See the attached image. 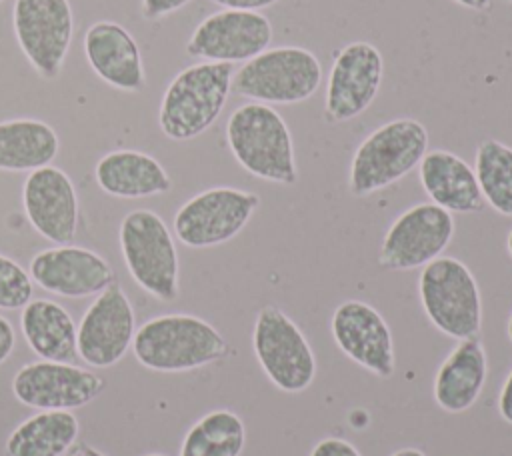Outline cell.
Segmentation results:
<instances>
[{
  "label": "cell",
  "instance_id": "39",
  "mask_svg": "<svg viewBox=\"0 0 512 456\" xmlns=\"http://www.w3.org/2000/svg\"><path fill=\"white\" fill-rule=\"evenodd\" d=\"M144 456H166V454H158V452H150V454H144Z\"/></svg>",
  "mask_w": 512,
  "mask_h": 456
},
{
  "label": "cell",
  "instance_id": "8",
  "mask_svg": "<svg viewBox=\"0 0 512 456\" xmlns=\"http://www.w3.org/2000/svg\"><path fill=\"white\" fill-rule=\"evenodd\" d=\"M254 356L268 380L286 394L308 390L316 378L314 350L300 326L278 306L258 310L252 328Z\"/></svg>",
  "mask_w": 512,
  "mask_h": 456
},
{
  "label": "cell",
  "instance_id": "15",
  "mask_svg": "<svg viewBox=\"0 0 512 456\" xmlns=\"http://www.w3.org/2000/svg\"><path fill=\"white\" fill-rule=\"evenodd\" d=\"M136 334L134 308L118 282L102 290L78 324V358L94 368L118 364Z\"/></svg>",
  "mask_w": 512,
  "mask_h": 456
},
{
  "label": "cell",
  "instance_id": "26",
  "mask_svg": "<svg viewBox=\"0 0 512 456\" xmlns=\"http://www.w3.org/2000/svg\"><path fill=\"white\" fill-rule=\"evenodd\" d=\"M244 446L242 418L228 408H216L190 426L178 456H240Z\"/></svg>",
  "mask_w": 512,
  "mask_h": 456
},
{
  "label": "cell",
  "instance_id": "11",
  "mask_svg": "<svg viewBox=\"0 0 512 456\" xmlns=\"http://www.w3.org/2000/svg\"><path fill=\"white\" fill-rule=\"evenodd\" d=\"M452 236L454 216L448 210L432 202L414 204L386 230L378 252V266L392 272L424 268L442 256Z\"/></svg>",
  "mask_w": 512,
  "mask_h": 456
},
{
  "label": "cell",
  "instance_id": "4",
  "mask_svg": "<svg viewBox=\"0 0 512 456\" xmlns=\"http://www.w3.org/2000/svg\"><path fill=\"white\" fill-rule=\"evenodd\" d=\"M428 152V130L416 118H396L372 130L354 150L348 190L356 198L370 196L402 180L418 168Z\"/></svg>",
  "mask_w": 512,
  "mask_h": 456
},
{
  "label": "cell",
  "instance_id": "34",
  "mask_svg": "<svg viewBox=\"0 0 512 456\" xmlns=\"http://www.w3.org/2000/svg\"><path fill=\"white\" fill-rule=\"evenodd\" d=\"M64 456H106L104 452H100V450H96L94 446H90L88 442H74L70 448H68V452L64 454Z\"/></svg>",
  "mask_w": 512,
  "mask_h": 456
},
{
  "label": "cell",
  "instance_id": "20",
  "mask_svg": "<svg viewBox=\"0 0 512 456\" xmlns=\"http://www.w3.org/2000/svg\"><path fill=\"white\" fill-rule=\"evenodd\" d=\"M418 178L430 202L450 214H478L486 208L474 168L450 150L426 152Z\"/></svg>",
  "mask_w": 512,
  "mask_h": 456
},
{
  "label": "cell",
  "instance_id": "2",
  "mask_svg": "<svg viewBox=\"0 0 512 456\" xmlns=\"http://www.w3.org/2000/svg\"><path fill=\"white\" fill-rule=\"evenodd\" d=\"M234 66L196 62L182 68L166 86L158 106V126L174 142L204 134L222 114L232 92Z\"/></svg>",
  "mask_w": 512,
  "mask_h": 456
},
{
  "label": "cell",
  "instance_id": "16",
  "mask_svg": "<svg viewBox=\"0 0 512 456\" xmlns=\"http://www.w3.org/2000/svg\"><path fill=\"white\" fill-rule=\"evenodd\" d=\"M336 346L354 364L378 378H390L396 368L394 338L384 316L368 302L346 300L330 318Z\"/></svg>",
  "mask_w": 512,
  "mask_h": 456
},
{
  "label": "cell",
  "instance_id": "41",
  "mask_svg": "<svg viewBox=\"0 0 512 456\" xmlns=\"http://www.w3.org/2000/svg\"><path fill=\"white\" fill-rule=\"evenodd\" d=\"M0 2H4V0H0Z\"/></svg>",
  "mask_w": 512,
  "mask_h": 456
},
{
  "label": "cell",
  "instance_id": "23",
  "mask_svg": "<svg viewBox=\"0 0 512 456\" xmlns=\"http://www.w3.org/2000/svg\"><path fill=\"white\" fill-rule=\"evenodd\" d=\"M20 328L38 358L70 364L78 360V326L62 304L46 298L30 300L22 308Z\"/></svg>",
  "mask_w": 512,
  "mask_h": 456
},
{
  "label": "cell",
  "instance_id": "28",
  "mask_svg": "<svg viewBox=\"0 0 512 456\" xmlns=\"http://www.w3.org/2000/svg\"><path fill=\"white\" fill-rule=\"evenodd\" d=\"M30 272L16 260L0 254V310H22L32 300Z\"/></svg>",
  "mask_w": 512,
  "mask_h": 456
},
{
  "label": "cell",
  "instance_id": "24",
  "mask_svg": "<svg viewBox=\"0 0 512 456\" xmlns=\"http://www.w3.org/2000/svg\"><path fill=\"white\" fill-rule=\"evenodd\" d=\"M60 150L56 130L36 118H10L0 122V170L34 172L50 166Z\"/></svg>",
  "mask_w": 512,
  "mask_h": 456
},
{
  "label": "cell",
  "instance_id": "36",
  "mask_svg": "<svg viewBox=\"0 0 512 456\" xmlns=\"http://www.w3.org/2000/svg\"><path fill=\"white\" fill-rule=\"evenodd\" d=\"M392 456H426V454L422 450H418V448H400Z\"/></svg>",
  "mask_w": 512,
  "mask_h": 456
},
{
  "label": "cell",
  "instance_id": "18",
  "mask_svg": "<svg viewBox=\"0 0 512 456\" xmlns=\"http://www.w3.org/2000/svg\"><path fill=\"white\" fill-rule=\"evenodd\" d=\"M30 278L50 294L86 298L100 294L116 282V272L98 252L62 244L34 254L30 260Z\"/></svg>",
  "mask_w": 512,
  "mask_h": 456
},
{
  "label": "cell",
  "instance_id": "3",
  "mask_svg": "<svg viewBox=\"0 0 512 456\" xmlns=\"http://www.w3.org/2000/svg\"><path fill=\"white\" fill-rule=\"evenodd\" d=\"M136 360L154 372H188L222 360L228 354L224 336L194 314H162L136 328Z\"/></svg>",
  "mask_w": 512,
  "mask_h": 456
},
{
  "label": "cell",
  "instance_id": "30",
  "mask_svg": "<svg viewBox=\"0 0 512 456\" xmlns=\"http://www.w3.org/2000/svg\"><path fill=\"white\" fill-rule=\"evenodd\" d=\"M190 0H142L140 10L146 20H160L184 8Z\"/></svg>",
  "mask_w": 512,
  "mask_h": 456
},
{
  "label": "cell",
  "instance_id": "31",
  "mask_svg": "<svg viewBox=\"0 0 512 456\" xmlns=\"http://www.w3.org/2000/svg\"><path fill=\"white\" fill-rule=\"evenodd\" d=\"M16 346V334L8 318L0 316V364H4Z\"/></svg>",
  "mask_w": 512,
  "mask_h": 456
},
{
  "label": "cell",
  "instance_id": "9",
  "mask_svg": "<svg viewBox=\"0 0 512 456\" xmlns=\"http://www.w3.org/2000/svg\"><path fill=\"white\" fill-rule=\"evenodd\" d=\"M260 206V196L232 186L206 188L174 214V234L188 248H212L238 236Z\"/></svg>",
  "mask_w": 512,
  "mask_h": 456
},
{
  "label": "cell",
  "instance_id": "7",
  "mask_svg": "<svg viewBox=\"0 0 512 456\" xmlns=\"http://www.w3.org/2000/svg\"><path fill=\"white\" fill-rule=\"evenodd\" d=\"M418 296L426 318L442 334L454 340L480 334V288L462 260L438 256L428 262L418 278Z\"/></svg>",
  "mask_w": 512,
  "mask_h": 456
},
{
  "label": "cell",
  "instance_id": "37",
  "mask_svg": "<svg viewBox=\"0 0 512 456\" xmlns=\"http://www.w3.org/2000/svg\"><path fill=\"white\" fill-rule=\"evenodd\" d=\"M506 250H508V254H510V258H512V228H510V232H508V236H506Z\"/></svg>",
  "mask_w": 512,
  "mask_h": 456
},
{
  "label": "cell",
  "instance_id": "5",
  "mask_svg": "<svg viewBox=\"0 0 512 456\" xmlns=\"http://www.w3.org/2000/svg\"><path fill=\"white\" fill-rule=\"evenodd\" d=\"M322 82L318 56L304 46H274L244 62L232 76V92L260 104H298Z\"/></svg>",
  "mask_w": 512,
  "mask_h": 456
},
{
  "label": "cell",
  "instance_id": "38",
  "mask_svg": "<svg viewBox=\"0 0 512 456\" xmlns=\"http://www.w3.org/2000/svg\"><path fill=\"white\" fill-rule=\"evenodd\" d=\"M506 334H508V340L512 342V314L508 318V324H506Z\"/></svg>",
  "mask_w": 512,
  "mask_h": 456
},
{
  "label": "cell",
  "instance_id": "22",
  "mask_svg": "<svg viewBox=\"0 0 512 456\" xmlns=\"http://www.w3.org/2000/svg\"><path fill=\"white\" fill-rule=\"evenodd\" d=\"M94 178L100 190L114 198H148L166 194L172 188L166 168L140 150L106 152L96 162Z\"/></svg>",
  "mask_w": 512,
  "mask_h": 456
},
{
  "label": "cell",
  "instance_id": "27",
  "mask_svg": "<svg viewBox=\"0 0 512 456\" xmlns=\"http://www.w3.org/2000/svg\"><path fill=\"white\" fill-rule=\"evenodd\" d=\"M474 174L484 202L498 214L512 218V146L486 138L474 154Z\"/></svg>",
  "mask_w": 512,
  "mask_h": 456
},
{
  "label": "cell",
  "instance_id": "21",
  "mask_svg": "<svg viewBox=\"0 0 512 456\" xmlns=\"http://www.w3.org/2000/svg\"><path fill=\"white\" fill-rule=\"evenodd\" d=\"M488 376V356L480 336L458 340L434 376V400L450 414L476 404Z\"/></svg>",
  "mask_w": 512,
  "mask_h": 456
},
{
  "label": "cell",
  "instance_id": "13",
  "mask_svg": "<svg viewBox=\"0 0 512 456\" xmlns=\"http://www.w3.org/2000/svg\"><path fill=\"white\" fill-rule=\"evenodd\" d=\"M272 42V24L262 12L222 8L190 34L186 54L204 62H248Z\"/></svg>",
  "mask_w": 512,
  "mask_h": 456
},
{
  "label": "cell",
  "instance_id": "10",
  "mask_svg": "<svg viewBox=\"0 0 512 456\" xmlns=\"http://www.w3.org/2000/svg\"><path fill=\"white\" fill-rule=\"evenodd\" d=\"M12 28L18 48L44 80L62 72L74 36V14L68 0H14Z\"/></svg>",
  "mask_w": 512,
  "mask_h": 456
},
{
  "label": "cell",
  "instance_id": "25",
  "mask_svg": "<svg viewBox=\"0 0 512 456\" xmlns=\"http://www.w3.org/2000/svg\"><path fill=\"white\" fill-rule=\"evenodd\" d=\"M80 422L72 410H40L22 420L6 440L8 456H64L78 440Z\"/></svg>",
  "mask_w": 512,
  "mask_h": 456
},
{
  "label": "cell",
  "instance_id": "12",
  "mask_svg": "<svg viewBox=\"0 0 512 456\" xmlns=\"http://www.w3.org/2000/svg\"><path fill=\"white\" fill-rule=\"evenodd\" d=\"M382 78L384 58L374 44L356 40L342 46L326 82V122L342 124L366 112L380 92Z\"/></svg>",
  "mask_w": 512,
  "mask_h": 456
},
{
  "label": "cell",
  "instance_id": "35",
  "mask_svg": "<svg viewBox=\"0 0 512 456\" xmlns=\"http://www.w3.org/2000/svg\"><path fill=\"white\" fill-rule=\"evenodd\" d=\"M452 2L472 12H488L494 6V0H452Z\"/></svg>",
  "mask_w": 512,
  "mask_h": 456
},
{
  "label": "cell",
  "instance_id": "6",
  "mask_svg": "<svg viewBox=\"0 0 512 456\" xmlns=\"http://www.w3.org/2000/svg\"><path fill=\"white\" fill-rule=\"evenodd\" d=\"M120 252L132 280L162 302L178 298V250L166 222L152 210L128 212L118 230Z\"/></svg>",
  "mask_w": 512,
  "mask_h": 456
},
{
  "label": "cell",
  "instance_id": "17",
  "mask_svg": "<svg viewBox=\"0 0 512 456\" xmlns=\"http://www.w3.org/2000/svg\"><path fill=\"white\" fill-rule=\"evenodd\" d=\"M22 206L30 226L42 238L56 246L72 244L78 230L80 204L76 188L64 170L50 164L30 172L22 186Z\"/></svg>",
  "mask_w": 512,
  "mask_h": 456
},
{
  "label": "cell",
  "instance_id": "19",
  "mask_svg": "<svg viewBox=\"0 0 512 456\" xmlns=\"http://www.w3.org/2000/svg\"><path fill=\"white\" fill-rule=\"evenodd\" d=\"M84 56L92 72L116 90L140 92L146 86L140 46L118 22L90 24L84 32Z\"/></svg>",
  "mask_w": 512,
  "mask_h": 456
},
{
  "label": "cell",
  "instance_id": "40",
  "mask_svg": "<svg viewBox=\"0 0 512 456\" xmlns=\"http://www.w3.org/2000/svg\"><path fill=\"white\" fill-rule=\"evenodd\" d=\"M506 2H510V4H512V0H506Z\"/></svg>",
  "mask_w": 512,
  "mask_h": 456
},
{
  "label": "cell",
  "instance_id": "32",
  "mask_svg": "<svg viewBox=\"0 0 512 456\" xmlns=\"http://www.w3.org/2000/svg\"><path fill=\"white\" fill-rule=\"evenodd\" d=\"M212 4H218L228 10H250V12H260L264 8L274 6L278 0H210Z\"/></svg>",
  "mask_w": 512,
  "mask_h": 456
},
{
  "label": "cell",
  "instance_id": "29",
  "mask_svg": "<svg viewBox=\"0 0 512 456\" xmlns=\"http://www.w3.org/2000/svg\"><path fill=\"white\" fill-rule=\"evenodd\" d=\"M310 456H362L354 444L344 438L328 436L314 444Z\"/></svg>",
  "mask_w": 512,
  "mask_h": 456
},
{
  "label": "cell",
  "instance_id": "14",
  "mask_svg": "<svg viewBox=\"0 0 512 456\" xmlns=\"http://www.w3.org/2000/svg\"><path fill=\"white\" fill-rule=\"evenodd\" d=\"M106 388L102 376L70 362L24 364L12 378L14 398L38 410H74L96 400Z\"/></svg>",
  "mask_w": 512,
  "mask_h": 456
},
{
  "label": "cell",
  "instance_id": "33",
  "mask_svg": "<svg viewBox=\"0 0 512 456\" xmlns=\"http://www.w3.org/2000/svg\"><path fill=\"white\" fill-rule=\"evenodd\" d=\"M498 412H500L504 422L512 424V370H510V374L506 376V380L502 384V390H500V396H498Z\"/></svg>",
  "mask_w": 512,
  "mask_h": 456
},
{
  "label": "cell",
  "instance_id": "1",
  "mask_svg": "<svg viewBox=\"0 0 512 456\" xmlns=\"http://www.w3.org/2000/svg\"><path fill=\"white\" fill-rule=\"evenodd\" d=\"M226 142L234 160L254 178L294 186L298 166L286 120L270 104L246 102L226 122Z\"/></svg>",
  "mask_w": 512,
  "mask_h": 456
}]
</instances>
